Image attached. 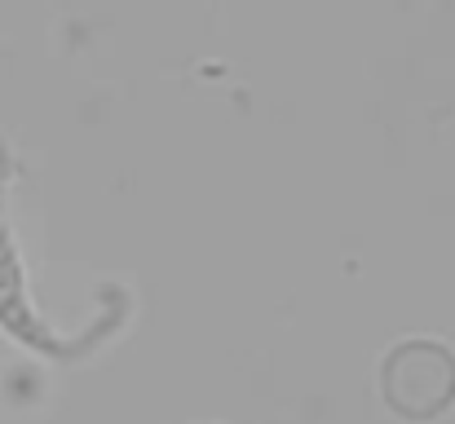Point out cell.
Returning a JSON list of instances; mask_svg holds the SVG:
<instances>
[{
	"instance_id": "obj_1",
	"label": "cell",
	"mask_w": 455,
	"mask_h": 424,
	"mask_svg": "<svg viewBox=\"0 0 455 424\" xmlns=\"http://www.w3.org/2000/svg\"><path fill=\"white\" fill-rule=\"evenodd\" d=\"M380 394L403 420H434L455 403V358L438 340H403L380 363Z\"/></svg>"
}]
</instances>
